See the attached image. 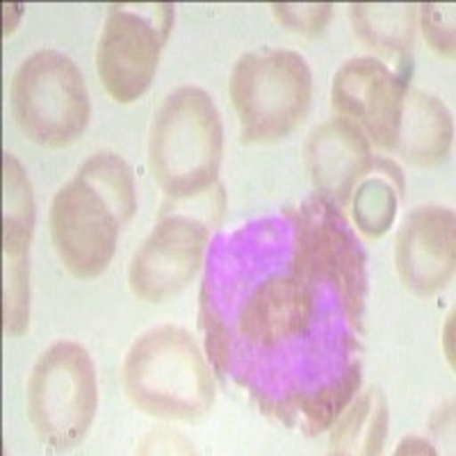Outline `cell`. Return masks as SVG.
I'll use <instances>...</instances> for the list:
<instances>
[{
	"instance_id": "cell-1",
	"label": "cell",
	"mask_w": 456,
	"mask_h": 456,
	"mask_svg": "<svg viewBox=\"0 0 456 456\" xmlns=\"http://www.w3.org/2000/svg\"><path fill=\"white\" fill-rule=\"evenodd\" d=\"M137 210L133 169L114 153H96L60 187L51 206V235L76 279H96L112 263L119 231Z\"/></svg>"
},
{
	"instance_id": "cell-2",
	"label": "cell",
	"mask_w": 456,
	"mask_h": 456,
	"mask_svg": "<svg viewBox=\"0 0 456 456\" xmlns=\"http://www.w3.org/2000/svg\"><path fill=\"white\" fill-rule=\"evenodd\" d=\"M222 149V117L206 89L185 85L162 101L151 124L149 167L171 201L199 199L215 185Z\"/></svg>"
},
{
	"instance_id": "cell-3",
	"label": "cell",
	"mask_w": 456,
	"mask_h": 456,
	"mask_svg": "<svg viewBox=\"0 0 456 456\" xmlns=\"http://www.w3.org/2000/svg\"><path fill=\"white\" fill-rule=\"evenodd\" d=\"M121 374L128 399L146 415L194 422L213 409L210 365L181 327L165 324L142 333L130 345Z\"/></svg>"
},
{
	"instance_id": "cell-4",
	"label": "cell",
	"mask_w": 456,
	"mask_h": 456,
	"mask_svg": "<svg viewBox=\"0 0 456 456\" xmlns=\"http://www.w3.org/2000/svg\"><path fill=\"white\" fill-rule=\"evenodd\" d=\"M231 101L244 144H272L297 128L313 99V76L295 51L244 53L231 71Z\"/></svg>"
},
{
	"instance_id": "cell-5",
	"label": "cell",
	"mask_w": 456,
	"mask_h": 456,
	"mask_svg": "<svg viewBox=\"0 0 456 456\" xmlns=\"http://www.w3.org/2000/svg\"><path fill=\"white\" fill-rule=\"evenodd\" d=\"M12 114L23 135L42 146H67L89 124V94L71 57L44 48L28 57L12 78Z\"/></svg>"
},
{
	"instance_id": "cell-6",
	"label": "cell",
	"mask_w": 456,
	"mask_h": 456,
	"mask_svg": "<svg viewBox=\"0 0 456 456\" xmlns=\"http://www.w3.org/2000/svg\"><path fill=\"white\" fill-rule=\"evenodd\" d=\"M96 406V370L83 345L60 340L37 358L28 379V418L44 443L55 450L78 445Z\"/></svg>"
},
{
	"instance_id": "cell-7",
	"label": "cell",
	"mask_w": 456,
	"mask_h": 456,
	"mask_svg": "<svg viewBox=\"0 0 456 456\" xmlns=\"http://www.w3.org/2000/svg\"><path fill=\"white\" fill-rule=\"evenodd\" d=\"M290 217L295 222L292 274L308 283L329 281L336 285L347 322L356 331H363L368 299L365 251L340 208L327 199L313 197Z\"/></svg>"
},
{
	"instance_id": "cell-8",
	"label": "cell",
	"mask_w": 456,
	"mask_h": 456,
	"mask_svg": "<svg viewBox=\"0 0 456 456\" xmlns=\"http://www.w3.org/2000/svg\"><path fill=\"white\" fill-rule=\"evenodd\" d=\"M174 5H112L96 48V71L117 103H133L156 76Z\"/></svg>"
},
{
	"instance_id": "cell-9",
	"label": "cell",
	"mask_w": 456,
	"mask_h": 456,
	"mask_svg": "<svg viewBox=\"0 0 456 456\" xmlns=\"http://www.w3.org/2000/svg\"><path fill=\"white\" fill-rule=\"evenodd\" d=\"M208 238L210 224L199 215L162 210L153 233L130 258V292L149 304L178 295L201 267Z\"/></svg>"
},
{
	"instance_id": "cell-10",
	"label": "cell",
	"mask_w": 456,
	"mask_h": 456,
	"mask_svg": "<svg viewBox=\"0 0 456 456\" xmlns=\"http://www.w3.org/2000/svg\"><path fill=\"white\" fill-rule=\"evenodd\" d=\"M411 69V62H406L399 64V71H393L374 57H354L333 76V110L342 119L356 124L379 149L393 151Z\"/></svg>"
},
{
	"instance_id": "cell-11",
	"label": "cell",
	"mask_w": 456,
	"mask_h": 456,
	"mask_svg": "<svg viewBox=\"0 0 456 456\" xmlns=\"http://www.w3.org/2000/svg\"><path fill=\"white\" fill-rule=\"evenodd\" d=\"M395 263L402 283L418 297L443 290L454 276L456 219L452 208L425 206L406 215L399 228Z\"/></svg>"
},
{
	"instance_id": "cell-12",
	"label": "cell",
	"mask_w": 456,
	"mask_h": 456,
	"mask_svg": "<svg viewBox=\"0 0 456 456\" xmlns=\"http://www.w3.org/2000/svg\"><path fill=\"white\" fill-rule=\"evenodd\" d=\"M368 135L352 121L336 117L317 126L306 144V169L317 194L345 206L354 187L372 169Z\"/></svg>"
},
{
	"instance_id": "cell-13",
	"label": "cell",
	"mask_w": 456,
	"mask_h": 456,
	"mask_svg": "<svg viewBox=\"0 0 456 456\" xmlns=\"http://www.w3.org/2000/svg\"><path fill=\"white\" fill-rule=\"evenodd\" d=\"M315 317V288L297 274L265 281L244 301L240 336L251 345L272 349L306 333Z\"/></svg>"
},
{
	"instance_id": "cell-14",
	"label": "cell",
	"mask_w": 456,
	"mask_h": 456,
	"mask_svg": "<svg viewBox=\"0 0 456 456\" xmlns=\"http://www.w3.org/2000/svg\"><path fill=\"white\" fill-rule=\"evenodd\" d=\"M454 140V121L441 99L420 89H406L399 108L393 153L418 167L445 160Z\"/></svg>"
},
{
	"instance_id": "cell-15",
	"label": "cell",
	"mask_w": 456,
	"mask_h": 456,
	"mask_svg": "<svg viewBox=\"0 0 456 456\" xmlns=\"http://www.w3.org/2000/svg\"><path fill=\"white\" fill-rule=\"evenodd\" d=\"M361 388V363L354 361L338 381L324 386L317 393H295L283 402H276L265 413L279 415L288 427L299 425L308 436L331 429L340 413L349 406Z\"/></svg>"
},
{
	"instance_id": "cell-16",
	"label": "cell",
	"mask_w": 456,
	"mask_h": 456,
	"mask_svg": "<svg viewBox=\"0 0 456 456\" xmlns=\"http://www.w3.org/2000/svg\"><path fill=\"white\" fill-rule=\"evenodd\" d=\"M354 35L358 42L388 57L409 62V51L415 37V7L390 3H358L349 5Z\"/></svg>"
},
{
	"instance_id": "cell-17",
	"label": "cell",
	"mask_w": 456,
	"mask_h": 456,
	"mask_svg": "<svg viewBox=\"0 0 456 456\" xmlns=\"http://www.w3.org/2000/svg\"><path fill=\"white\" fill-rule=\"evenodd\" d=\"M388 434V404L379 388L349 402L333 425L331 454H381Z\"/></svg>"
},
{
	"instance_id": "cell-18",
	"label": "cell",
	"mask_w": 456,
	"mask_h": 456,
	"mask_svg": "<svg viewBox=\"0 0 456 456\" xmlns=\"http://www.w3.org/2000/svg\"><path fill=\"white\" fill-rule=\"evenodd\" d=\"M3 247L5 256H28L35 231V194L26 169L14 156H3Z\"/></svg>"
},
{
	"instance_id": "cell-19",
	"label": "cell",
	"mask_w": 456,
	"mask_h": 456,
	"mask_svg": "<svg viewBox=\"0 0 456 456\" xmlns=\"http://www.w3.org/2000/svg\"><path fill=\"white\" fill-rule=\"evenodd\" d=\"M399 192L384 176L365 178L354 192V222L368 238H381L393 226Z\"/></svg>"
},
{
	"instance_id": "cell-20",
	"label": "cell",
	"mask_w": 456,
	"mask_h": 456,
	"mask_svg": "<svg viewBox=\"0 0 456 456\" xmlns=\"http://www.w3.org/2000/svg\"><path fill=\"white\" fill-rule=\"evenodd\" d=\"M5 333L19 338L30 322V265L28 256H5Z\"/></svg>"
},
{
	"instance_id": "cell-21",
	"label": "cell",
	"mask_w": 456,
	"mask_h": 456,
	"mask_svg": "<svg viewBox=\"0 0 456 456\" xmlns=\"http://www.w3.org/2000/svg\"><path fill=\"white\" fill-rule=\"evenodd\" d=\"M276 19L292 32H304V35H315L327 28L331 21L333 5L329 3H274L272 5Z\"/></svg>"
},
{
	"instance_id": "cell-22",
	"label": "cell",
	"mask_w": 456,
	"mask_h": 456,
	"mask_svg": "<svg viewBox=\"0 0 456 456\" xmlns=\"http://www.w3.org/2000/svg\"><path fill=\"white\" fill-rule=\"evenodd\" d=\"M425 39L436 53L454 57V5H420Z\"/></svg>"
},
{
	"instance_id": "cell-23",
	"label": "cell",
	"mask_w": 456,
	"mask_h": 456,
	"mask_svg": "<svg viewBox=\"0 0 456 456\" xmlns=\"http://www.w3.org/2000/svg\"><path fill=\"white\" fill-rule=\"evenodd\" d=\"M201 320L203 329H206V347L208 356H210V363L217 370L219 374L226 372L228 365H231V331L228 327L215 315V311L208 306V301L203 299L201 304Z\"/></svg>"
},
{
	"instance_id": "cell-24",
	"label": "cell",
	"mask_w": 456,
	"mask_h": 456,
	"mask_svg": "<svg viewBox=\"0 0 456 456\" xmlns=\"http://www.w3.org/2000/svg\"><path fill=\"white\" fill-rule=\"evenodd\" d=\"M372 169L384 171L386 181L393 183V187L397 190L399 194L404 192V176H402V169H399L393 160H388V158H374Z\"/></svg>"
}]
</instances>
